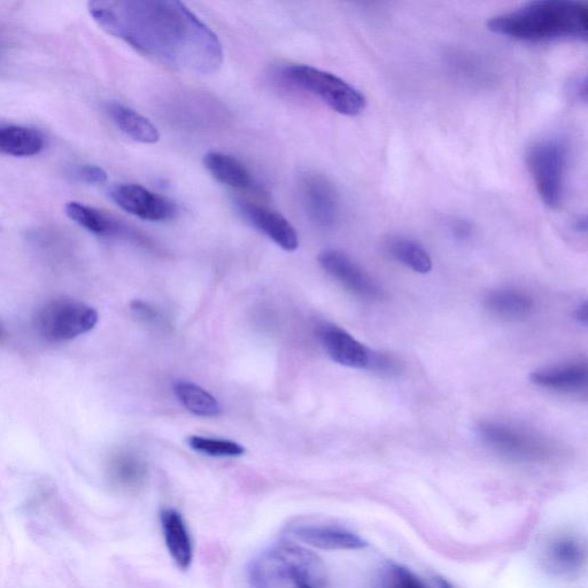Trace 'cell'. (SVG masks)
Instances as JSON below:
<instances>
[{"instance_id":"21","label":"cell","mask_w":588,"mask_h":588,"mask_svg":"<svg viewBox=\"0 0 588 588\" xmlns=\"http://www.w3.org/2000/svg\"><path fill=\"white\" fill-rule=\"evenodd\" d=\"M45 146L40 131L14 125L0 126V153L6 156L28 158L40 154Z\"/></svg>"},{"instance_id":"8","label":"cell","mask_w":588,"mask_h":588,"mask_svg":"<svg viewBox=\"0 0 588 588\" xmlns=\"http://www.w3.org/2000/svg\"><path fill=\"white\" fill-rule=\"evenodd\" d=\"M319 262L321 267L353 296L368 301L384 298L381 285L347 254L336 250L323 251L319 255Z\"/></svg>"},{"instance_id":"30","label":"cell","mask_w":588,"mask_h":588,"mask_svg":"<svg viewBox=\"0 0 588 588\" xmlns=\"http://www.w3.org/2000/svg\"><path fill=\"white\" fill-rule=\"evenodd\" d=\"M572 94H574L578 99L583 100L586 103L587 100V80L586 77H582V79H577L572 82Z\"/></svg>"},{"instance_id":"28","label":"cell","mask_w":588,"mask_h":588,"mask_svg":"<svg viewBox=\"0 0 588 588\" xmlns=\"http://www.w3.org/2000/svg\"><path fill=\"white\" fill-rule=\"evenodd\" d=\"M75 179L89 185H102L107 182V173L96 165H81L74 169Z\"/></svg>"},{"instance_id":"5","label":"cell","mask_w":588,"mask_h":588,"mask_svg":"<svg viewBox=\"0 0 588 588\" xmlns=\"http://www.w3.org/2000/svg\"><path fill=\"white\" fill-rule=\"evenodd\" d=\"M569 160L566 139L548 137L529 147L526 164L543 203L552 210L562 205Z\"/></svg>"},{"instance_id":"27","label":"cell","mask_w":588,"mask_h":588,"mask_svg":"<svg viewBox=\"0 0 588 588\" xmlns=\"http://www.w3.org/2000/svg\"><path fill=\"white\" fill-rule=\"evenodd\" d=\"M131 311L141 319L144 323L149 324V326L153 327H164L166 320L165 317L162 316L159 309L153 307L151 304L146 303V301L142 300H135L130 305Z\"/></svg>"},{"instance_id":"7","label":"cell","mask_w":588,"mask_h":588,"mask_svg":"<svg viewBox=\"0 0 588 588\" xmlns=\"http://www.w3.org/2000/svg\"><path fill=\"white\" fill-rule=\"evenodd\" d=\"M95 308L74 299H56L45 304L36 316V328L50 343L73 340L96 327Z\"/></svg>"},{"instance_id":"3","label":"cell","mask_w":588,"mask_h":588,"mask_svg":"<svg viewBox=\"0 0 588 588\" xmlns=\"http://www.w3.org/2000/svg\"><path fill=\"white\" fill-rule=\"evenodd\" d=\"M249 583L250 588H329L319 556L293 544L261 553L251 564Z\"/></svg>"},{"instance_id":"25","label":"cell","mask_w":588,"mask_h":588,"mask_svg":"<svg viewBox=\"0 0 588 588\" xmlns=\"http://www.w3.org/2000/svg\"><path fill=\"white\" fill-rule=\"evenodd\" d=\"M188 445L193 451L210 456H219V458H237V456L245 454L243 445L226 439L190 436Z\"/></svg>"},{"instance_id":"12","label":"cell","mask_w":588,"mask_h":588,"mask_svg":"<svg viewBox=\"0 0 588 588\" xmlns=\"http://www.w3.org/2000/svg\"><path fill=\"white\" fill-rule=\"evenodd\" d=\"M289 532L301 543L326 551H360L368 546L357 533L334 525L297 522L291 524Z\"/></svg>"},{"instance_id":"32","label":"cell","mask_w":588,"mask_h":588,"mask_svg":"<svg viewBox=\"0 0 588 588\" xmlns=\"http://www.w3.org/2000/svg\"><path fill=\"white\" fill-rule=\"evenodd\" d=\"M424 588H453V586L447 580L436 577L431 578L428 584H424Z\"/></svg>"},{"instance_id":"16","label":"cell","mask_w":588,"mask_h":588,"mask_svg":"<svg viewBox=\"0 0 588 588\" xmlns=\"http://www.w3.org/2000/svg\"><path fill=\"white\" fill-rule=\"evenodd\" d=\"M586 549L582 541L572 536L557 537L545 551L549 570L560 576H574L584 568Z\"/></svg>"},{"instance_id":"6","label":"cell","mask_w":588,"mask_h":588,"mask_svg":"<svg viewBox=\"0 0 588 588\" xmlns=\"http://www.w3.org/2000/svg\"><path fill=\"white\" fill-rule=\"evenodd\" d=\"M477 430L487 447L510 460L543 462L553 453V446L545 437L514 424L483 421L478 424Z\"/></svg>"},{"instance_id":"22","label":"cell","mask_w":588,"mask_h":588,"mask_svg":"<svg viewBox=\"0 0 588 588\" xmlns=\"http://www.w3.org/2000/svg\"><path fill=\"white\" fill-rule=\"evenodd\" d=\"M386 252L401 265L419 274H428L432 269V259L425 247L412 238L393 236L386 241Z\"/></svg>"},{"instance_id":"24","label":"cell","mask_w":588,"mask_h":588,"mask_svg":"<svg viewBox=\"0 0 588 588\" xmlns=\"http://www.w3.org/2000/svg\"><path fill=\"white\" fill-rule=\"evenodd\" d=\"M174 393L182 406L193 415L216 417L222 413L220 402L195 383L177 381L174 384Z\"/></svg>"},{"instance_id":"11","label":"cell","mask_w":588,"mask_h":588,"mask_svg":"<svg viewBox=\"0 0 588 588\" xmlns=\"http://www.w3.org/2000/svg\"><path fill=\"white\" fill-rule=\"evenodd\" d=\"M319 339L330 359L340 366L373 371L378 351L371 350L334 324H323Z\"/></svg>"},{"instance_id":"19","label":"cell","mask_w":588,"mask_h":588,"mask_svg":"<svg viewBox=\"0 0 588 588\" xmlns=\"http://www.w3.org/2000/svg\"><path fill=\"white\" fill-rule=\"evenodd\" d=\"M146 464L138 455L119 452L108 462L107 475L111 484L121 491L135 492L143 486L146 478Z\"/></svg>"},{"instance_id":"33","label":"cell","mask_w":588,"mask_h":588,"mask_svg":"<svg viewBox=\"0 0 588 588\" xmlns=\"http://www.w3.org/2000/svg\"><path fill=\"white\" fill-rule=\"evenodd\" d=\"M574 229L579 232V234H586L587 232V219L586 216L583 218H579L574 223Z\"/></svg>"},{"instance_id":"17","label":"cell","mask_w":588,"mask_h":588,"mask_svg":"<svg viewBox=\"0 0 588 588\" xmlns=\"http://www.w3.org/2000/svg\"><path fill=\"white\" fill-rule=\"evenodd\" d=\"M160 518L170 556L177 567L188 570L193 559V547L187 524L182 515L172 508L165 509Z\"/></svg>"},{"instance_id":"13","label":"cell","mask_w":588,"mask_h":588,"mask_svg":"<svg viewBox=\"0 0 588 588\" xmlns=\"http://www.w3.org/2000/svg\"><path fill=\"white\" fill-rule=\"evenodd\" d=\"M237 207L247 222L283 250L292 252L298 249L297 231L282 214L267 207L247 203V201H238Z\"/></svg>"},{"instance_id":"1","label":"cell","mask_w":588,"mask_h":588,"mask_svg":"<svg viewBox=\"0 0 588 588\" xmlns=\"http://www.w3.org/2000/svg\"><path fill=\"white\" fill-rule=\"evenodd\" d=\"M89 13L106 33L174 71L206 75L223 64L219 37L181 2L97 0Z\"/></svg>"},{"instance_id":"26","label":"cell","mask_w":588,"mask_h":588,"mask_svg":"<svg viewBox=\"0 0 588 588\" xmlns=\"http://www.w3.org/2000/svg\"><path fill=\"white\" fill-rule=\"evenodd\" d=\"M376 588H424V584L412 571L389 562L379 570Z\"/></svg>"},{"instance_id":"29","label":"cell","mask_w":588,"mask_h":588,"mask_svg":"<svg viewBox=\"0 0 588 588\" xmlns=\"http://www.w3.org/2000/svg\"><path fill=\"white\" fill-rule=\"evenodd\" d=\"M450 229L456 241L467 242L474 234V228L466 220L456 219L450 223Z\"/></svg>"},{"instance_id":"10","label":"cell","mask_w":588,"mask_h":588,"mask_svg":"<svg viewBox=\"0 0 588 588\" xmlns=\"http://www.w3.org/2000/svg\"><path fill=\"white\" fill-rule=\"evenodd\" d=\"M304 210L317 227H334L339 219L340 204L336 188L326 177L307 174L300 181Z\"/></svg>"},{"instance_id":"4","label":"cell","mask_w":588,"mask_h":588,"mask_svg":"<svg viewBox=\"0 0 588 588\" xmlns=\"http://www.w3.org/2000/svg\"><path fill=\"white\" fill-rule=\"evenodd\" d=\"M280 74L282 80L291 87L309 92L339 114L357 116L366 108L367 100L358 89L319 68L289 65Z\"/></svg>"},{"instance_id":"9","label":"cell","mask_w":588,"mask_h":588,"mask_svg":"<svg viewBox=\"0 0 588 588\" xmlns=\"http://www.w3.org/2000/svg\"><path fill=\"white\" fill-rule=\"evenodd\" d=\"M110 197L121 210L145 221L164 222L174 219L177 214L172 200L138 184L116 185L110 191Z\"/></svg>"},{"instance_id":"34","label":"cell","mask_w":588,"mask_h":588,"mask_svg":"<svg viewBox=\"0 0 588 588\" xmlns=\"http://www.w3.org/2000/svg\"><path fill=\"white\" fill-rule=\"evenodd\" d=\"M0 336H2V328H0Z\"/></svg>"},{"instance_id":"2","label":"cell","mask_w":588,"mask_h":588,"mask_svg":"<svg viewBox=\"0 0 588 588\" xmlns=\"http://www.w3.org/2000/svg\"><path fill=\"white\" fill-rule=\"evenodd\" d=\"M487 28L523 42L587 41L588 5L575 0H538L491 18Z\"/></svg>"},{"instance_id":"20","label":"cell","mask_w":588,"mask_h":588,"mask_svg":"<svg viewBox=\"0 0 588 588\" xmlns=\"http://www.w3.org/2000/svg\"><path fill=\"white\" fill-rule=\"evenodd\" d=\"M204 166L214 179L230 188L249 190L255 188L254 180L241 161L220 152L207 153Z\"/></svg>"},{"instance_id":"31","label":"cell","mask_w":588,"mask_h":588,"mask_svg":"<svg viewBox=\"0 0 588 588\" xmlns=\"http://www.w3.org/2000/svg\"><path fill=\"white\" fill-rule=\"evenodd\" d=\"M575 319L578 323L582 324V326L586 327L588 323V303L587 300L583 301L582 304L576 308L575 311Z\"/></svg>"},{"instance_id":"14","label":"cell","mask_w":588,"mask_h":588,"mask_svg":"<svg viewBox=\"0 0 588 588\" xmlns=\"http://www.w3.org/2000/svg\"><path fill=\"white\" fill-rule=\"evenodd\" d=\"M531 382L541 389L559 393H579L587 390L588 369L585 362L541 368L530 376Z\"/></svg>"},{"instance_id":"23","label":"cell","mask_w":588,"mask_h":588,"mask_svg":"<svg viewBox=\"0 0 588 588\" xmlns=\"http://www.w3.org/2000/svg\"><path fill=\"white\" fill-rule=\"evenodd\" d=\"M65 213L73 222L97 236L110 237L123 232L121 224L110 216L76 201H71L65 206Z\"/></svg>"},{"instance_id":"18","label":"cell","mask_w":588,"mask_h":588,"mask_svg":"<svg viewBox=\"0 0 588 588\" xmlns=\"http://www.w3.org/2000/svg\"><path fill=\"white\" fill-rule=\"evenodd\" d=\"M106 112L114 125L134 141L143 144H154L159 141L157 127L133 108L112 102L106 105Z\"/></svg>"},{"instance_id":"15","label":"cell","mask_w":588,"mask_h":588,"mask_svg":"<svg viewBox=\"0 0 588 588\" xmlns=\"http://www.w3.org/2000/svg\"><path fill=\"white\" fill-rule=\"evenodd\" d=\"M484 307L500 320L518 322L528 319L535 312L536 303L529 293L506 288L487 293Z\"/></svg>"}]
</instances>
